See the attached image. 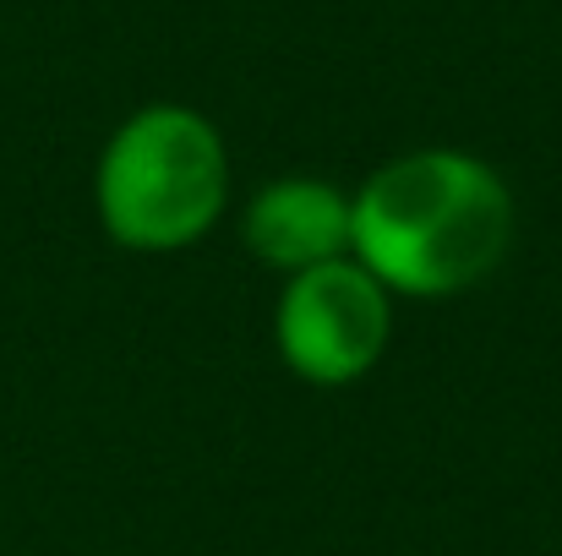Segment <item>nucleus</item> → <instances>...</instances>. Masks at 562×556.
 Segmentation results:
<instances>
[{
    "mask_svg": "<svg viewBox=\"0 0 562 556\" xmlns=\"http://www.w3.org/2000/svg\"><path fill=\"white\" fill-rule=\"evenodd\" d=\"M519 207L497 164L470 148H409L350 191V257L393 300H453L514 251Z\"/></svg>",
    "mask_w": 562,
    "mask_h": 556,
    "instance_id": "nucleus-1",
    "label": "nucleus"
},
{
    "mask_svg": "<svg viewBox=\"0 0 562 556\" xmlns=\"http://www.w3.org/2000/svg\"><path fill=\"white\" fill-rule=\"evenodd\" d=\"M229 143L218 121L181 99H154L104 137L93 213L121 251L176 257L207 240L229 207Z\"/></svg>",
    "mask_w": 562,
    "mask_h": 556,
    "instance_id": "nucleus-2",
    "label": "nucleus"
},
{
    "mask_svg": "<svg viewBox=\"0 0 562 556\" xmlns=\"http://www.w3.org/2000/svg\"><path fill=\"white\" fill-rule=\"evenodd\" d=\"M393 339V295L356 257L290 273L273 300V350L306 387H350L372 376Z\"/></svg>",
    "mask_w": 562,
    "mask_h": 556,
    "instance_id": "nucleus-3",
    "label": "nucleus"
},
{
    "mask_svg": "<svg viewBox=\"0 0 562 556\" xmlns=\"http://www.w3.org/2000/svg\"><path fill=\"white\" fill-rule=\"evenodd\" d=\"M246 251L279 279L350 257V191L328 175H273L240 207Z\"/></svg>",
    "mask_w": 562,
    "mask_h": 556,
    "instance_id": "nucleus-4",
    "label": "nucleus"
}]
</instances>
